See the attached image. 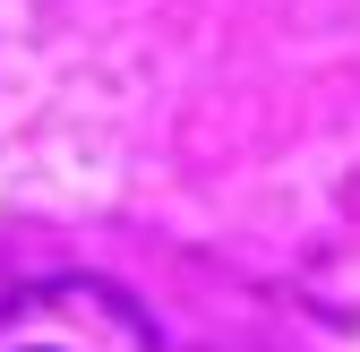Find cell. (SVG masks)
Wrapping results in <instances>:
<instances>
[{"mask_svg":"<svg viewBox=\"0 0 360 352\" xmlns=\"http://www.w3.org/2000/svg\"><path fill=\"white\" fill-rule=\"evenodd\" d=\"M0 352H163V335L120 284L52 275L0 301Z\"/></svg>","mask_w":360,"mask_h":352,"instance_id":"obj_1","label":"cell"}]
</instances>
